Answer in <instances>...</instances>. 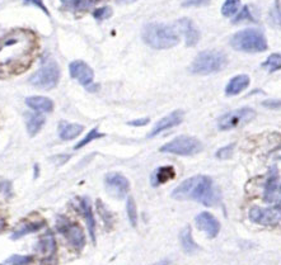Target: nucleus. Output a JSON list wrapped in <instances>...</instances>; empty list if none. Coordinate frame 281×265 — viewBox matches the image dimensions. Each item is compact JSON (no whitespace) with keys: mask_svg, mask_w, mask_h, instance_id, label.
I'll return each mask as SVG.
<instances>
[{"mask_svg":"<svg viewBox=\"0 0 281 265\" xmlns=\"http://www.w3.org/2000/svg\"><path fill=\"white\" fill-rule=\"evenodd\" d=\"M37 39L32 32L24 29L9 32L0 38V73L18 74L33 61Z\"/></svg>","mask_w":281,"mask_h":265,"instance_id":"1","label":"nucleus"},{"mask_svg":"<svg viewBox=\"0 0 281 265\" xmlns=\"http://www.w3.org/2000/svg\"><path fill=\"white\" fill-rule=\"evenodd\" d=\"M172 197L177 200H196L208 207L220 202V193L214 185L213 179L205 175L186 179L173 190Z\"/></svg>","mask_w":281,"mask_h":265,"instance_id":"2","label":"nucleus"},{"mask_svg":"<svg viewBox=\"0 0 281 265\" xmlns=\"http://www.w3.org/2000/svg\"><path fill=\"white\" fill-rule=\"evenodd\" d=\"M143 39L155 49L172 48L180 42V36L173 27L163 23H149L143 29Z\"/></svg>","mask_w":281,"mask_h":265,"instance_id":"3","label":"nucleus"},{"mask_svg":"<svg viewBox=\"0 0 281 265\" xmlns=\"http://www.w3.org/2000/svg\"><path fill=\"white\" fill-rule=\"evenodd\" d=\"M230 46L235 51L257 54V52H263L267 49V39L265 34L258 29L247 28L233 34L230 38Z\"/></svg>","mask_w":281,"mask_h":265,"instance_id":"4","label":"nucleus"},{"mask_svg":"<svg viewBox=\"0 0 281 265\" xmlns=\"http://www.w3.org/2000/svg\"><path fill=\"white\" fill-rule=\"evenodd\" d=\"M228 64V59L225 54L216 49L200 52L193 60L190 70L192 74L198 75H209V74L219 73L223 70Z\"/></svg>","mask_w":281,"mask_h":265,"instance_id":"5","label":"nucleus"},{"mask_svg":"<svg viewBox=\"0 0 281 265\" xmlns=\"http://www.w3.org/2000/svg\"><path fill=\"white\" fill-rule=\"evenodd\" d=\"M203 150V143L195 137L190 136H180V137L173 138L168 143L160 147L162 152L175 153L181 156H191L198 153Z\"/></svg>","mask_w":281,"mask_h":265,"instance_id":"6","label":"nucleus"},{"mask_svg":"<svg viewBox=\"0 0 281 265\" xmlns=\"http://www.w3.org/2000/svg\"><path fill=\"white\" fill-rule=\"evenodd\" d=\"M59 79H60V70L59 66L56 65L55 61H47L39 70H37L33 75L31 76L29 81L33 86L39 89H49L55 88L58 85Z\"/></svg>","mask_w":281,"mask_h":265,"instance_id":"7","label":"nucleus"},{"mask_svg":"<svg viewBox=\"0 0 281 265\" xmlns=\"http://www.w3.org/2000/svg\"><path fill=\"white\" fill-rule=\"evenodd\" d=\"M256 117V112L252 108H240V110L232 111L221 116L218 121V127L221 131H228L237 128L239 126H245L250 123Z\"/></svg>","mask_w":281,"mask_h":265,"instance_id":"8","label":"nucleus"},{"mask_svg":"<svg viewBox=\"0 0 281 265\" xmlns=\"http://www.w3.org/2000/svg\"><path fill=\"white\" fill-rule=\"evenodd\" d=\"M58 230L65 236L69 244L76 250L81 251L86 244V237H84L83 229L78 224H73L65 217H58Z\"/></svg>","mask_w":281,"mask_h":265,"instance_id":"9","label":"nucleus"},{"mask_svg":"<svg viewBox=\"0 0 281 265\" xmlns=\"http://www.w3.org/2000/svg\"><path fill=\"white\" fill-rule=\"evenodd\" d=\"M250 220L255 224L263 225V226H275L281 222V207L276 204L268 208H251Z\"/></svg>","mask_w":281,"mask_h":265,"instance_id":"10","label":"nucleus"},{"mask_svg":"<svg viewBox=\"0 0 281 265\" xmlns=\"http://www.w3.org/2000/svg\"><path fill=\"white\" fill-rule=\"evenodd\" d=\"M104 185H106V190L108 194L117 199H123L130 189V183H129L128 178L124 177L120 173H111L107 174L106 179H104Z\"/></svg>","mask_w":281,"mask_h":265,"instance_id":"11","label":"nucleus"},{"mask_svg":"<svg viewBox=\"0 0 281 265\" xmlns=\"http://www.w3.org/2000/svg\"><path fill=\"white\" fill-rule=\"evenodd\" d=\"M263 199L267 203H281V187H280V175L277 168L273 167L270 170V177L265 184V195Z\"/></svg>","mask_w":281,"mask_h":265,"instance_id":"12","label":"nucleus"},{"mask_svg":"<svg viewBox=\"0 0 281 265\" xmlns=\"http://www.w3.org/2000/svg\"><path fill=\"white\" fill-rule=\"evenodd\" d=\"M196 227L200 231L205 232L210 239L218 236L219 231H220V224L218 220L209 212H201L200 215H197L195 219Z\"/></svg>","mask_w":281,"mask_h":265,"instance_id":"13","label":"nucleus"},{"mask_svg":"<svg viewBox=\"0 0 281 265\" xmlns=\"http://www.w3.org/2000/svg\"><path fill=\"white\" fill-rule=\"evenodd\" d=\"M69 71H70V76L75 80H78L82 85L88 86L93 83L94 73L86 63L83 61H73L69 65Z\"/></svg>","mask_w":281,"mask_h":265,"instance_id":"14","label":"nucleus"},{"mask_svg":"<svg viewBox=\"0 0 281 265\" xmlns=\"http://www.w3.org/2000/svg\"><path fill=\"white\" fill-rule=\"evenodd\" d=\"M183 116H185V113H183L182 111H175V112H172L171 115L166 116V117L162 118L160 121L156 122V125L154 126L153 130L150 131L148 137L149 138L155 137V136H158L159 133H162L163 131L170 130V128L181 125L183 121Z\"/></svg>","mask_w":281,"mask_h":265,"instance_id":"15","label":"nucleus"},{"mask_svg":"<svg viewBox=\"0 0 281 265\" xmlns=\"http://www.w3.org/2000/svg\"><path fill=\"white\" fill-rule=\"evenodd\" d=\"M177 27L181 32L183 33L186 39V44L188 47H192L197 44L198 39H200V33H198L197 28L195 24L190 21L188 18H182L177 22Z\"/></svg>","mask_w":281,"mask_h":265,"instance_id":"16","label":"nucleus"},{"mask_svg":"<svg viewBox=\"0 0 281 265\" xmlns=\"http://www.w3.org/2000/svg\"><path fill=\"white\" fill-rule=\"evenodd\" d=\"M250 83H251V80H250V76L248 75L242 74V75L234 76V78H233L232 80L228 83L227 88H225V94H227V95H230V96L238 95V94H240L243 90H246V89L248 88Z\"/></svg>","mask_w":281,"mask_h":265,"instance_id":"17","label":"nucleus"},{"mask_svg":"<svg viewBox=\"0 0 281 265\" xmlns=\"http://www.w3.org/2000/svg\"><path fill=\"white\" fill-rule=\"evenodd\" d=\"M26 104L29 108L41 113H49L54 110V103L46 96H29L26 99Z\"/></svg>","mask_w":281,"mask_h":265,"instance_id":"18","label":"nucleus"},{"mask_svg":"<svg viewBox=\"0 0 281 265\" xmlns=\"http://www.w3.org/2000/svg\"><path fill=\"white\" fill-rule=\"evenodd\" d=\"M83 126L76 125V123H68L65 121L60 122L59 125V136L61 140L69 141L76 138L82 132H83Z\"/></svg>","mask_w":281,"mask_h":265,"instance_id":"19","label":"nucleus"},{"mask_svg":"<svg viewBox=\"0 0 281 265\" xmlns=\"http://www.w3.org/2000/svg\"><path fill=\"white\" fill-rule=\"evenodd\" d=\"M176 177V170L173 167H162L159 169H156L155 172L151 175V184L154 187L164 184V183L170 182V180L175 179Z\"/></svg>","mask_w":281,"mask_h":265,"instance_id":"20","label":"nucleus"},{"mask_svg":"<svg viewBox=\"0 0 281 265\" xmlns=\"http://www.w3.org/2000/svg\"><path fill=\"white\" fill-rule=\"evenodd\" d=\"M81 207H82V212H83V215H84V219H86V221H87V226H88L89 235H91L92 240H93V242H94L96 241V222H94V217H93V212H92L91 203L88 202L87 198L82 199Z\"/></svg>","mask_w":281,"mask_h":265,"instance_id":"21","label":"nucleus"},{"mask_svg":"<svg viewBox=\"0 0 281 265\" xmlns=\"http://www.w3.org/2000/svg\"><path fill=\"white\" fill-rule=\"evenodd\" d=\"M26 123L27 130L31 136H34L38 133V131L44 127L45 125V117L38 113H27L26 115Z\"/></svg>","mask_w":281,"mask_h":265,"instance_id":"22","label":"nucleus"},{"mask_svg":"<svg viewBox=\"0 0 281 265\" xmlns=\"http://www.w3.org/2000/svg\"><path fill=\"white\" fill-rule=\"evenodd\" d=\"M44 226V222L37 221V222H22L21 226L14 231V234L12 235V239H19V237L24 236V235H28L31 232L38 231L39 229H42Z\"/></svg>","mask_w":281,"mask_h":265,"instance_id":"23","label":"nucleus"},{"mask_svg":"<svg viewBox=\"0 0 281 265\" xmlns=\"http://www.w3.org/2000/svg\"><path fill=\"white\" fill-rule=\"evenodd\" d=\"M180 240H181V245H182L183 250L186 252H193L198 249L197 244L193 241L192 239V234H191V227L187 226L182 230V232L180 234Z\"/></svg>","mask_w":281,"mask_h":265,"instance_id":"24","label":"nucleus"},{"mask_svg":"<svg viewBox=\"0 0 281 265\" xmlns=\"http://www.w3.org/2000/svg\"><path fill=\"white\" fill-rule=\"evenodd\" d=\"M38 251L42 255H52L55 251V240L54 236L51 235H46L45 237H42V240L38 244Z\"/></svg>","mask_w":281,"mask_h":265,"instance_id":"25","label":"nucleus"},{"mask_svg":"<svg viewBox=\"0 0 281 265\" xmlns=\"http://www.w3.org/2000/svg\"><path fill=\"white\" fill-rule=\"evenodd\" d=\"M239 7H240V0H225V3L223 4L221 7V14L224 17H230L235 16L239 11Z\"/></svg>","mask_w":281,"mask_h":265,"instance_id":"26","label":"nucleus"},{"mask_svg":"<svg viewBox=\"0 0 281 265\" xmlns=\"http://www.w3.org/2000/svg\"><path fill=\"white\" fill-rule=\"evenodd\" d=\"M270 23L272 24L275 28L281 29V2L280 0H275L273 7L271 8Z\"/></svg>","mask_w":281,"mask_h":265,"instance_id":"27","label":"nucleus"},{"mask_svg":"<svg viewBox=\"0 0 281 265\" xmlns=\"http://www.w3.org/2000/svg\"><path fill=\"white\" fill-rule=\"evenodd\" d=\"M262 68L268 70L270 73H273L276 70L281 69V54H272L267 58V60L262 64Z\"/></svg>","mask_w":281,"mask_h":265,"instance_id":"28","label":"nucleus"},{"mask_svg":"<svg viewBox=\"0 0 281 265\" xmlns=\"http://www.w3.org/2000/svg\"><path fill=\"white\" fill-rule=\"evenodd\" d=\"M126 209H128V216L131 226L135 227L136 224H138V210H136L135 200L133 198H129L128 202H126Z\"/></svg>","mask_w":281,"mask_h":265,"instance_id":"29","label":"nucleus"},{"mask_svg":"<svg viewBox=\"0 0 281 265\" xmlns=\"http://www.w3.org/2000/svg\"><path fill=\"white\" fill-rule=\"evenodd\" d=\"M102 137H104L103 133H99L97 128H93V130H92L91 132H89L88 135H87V137L83 138V140H82L81 142H79L78 145L75 146V148H76V150H78V148H81V147H83V146L88 145V143L92 142V141H93V140H97V138H102Z\"/></svg>","mask_w":281,"mask_h":265,"instance_id":"30","label":"nucleus"},{"mask_svg":"<svg viewBox=\"0 0 281 265\" xmlns=\"http://www.w3.org/2000/svg\"><path fill=\"white\" fill-rule=\"evenodd\" d=\"M233 150H234V143L219 148L218 152H216V157L220 158V160H227V158H229L232 156Z\"/></svg>","mask_w":281,"mask_h":265,"instance_id":"31","label":"nucleus"},{"mask_svg":"<svg viewBox=\"0 0 281 265\" xmlns=\"http://www.w3.org/2000/svg\"><path fill=\"white\" fill-rule=\"evenodd\" d=\"M112 16V11L109 7H103V8H99L97 11H94L93 17L98 21H103V19L109 18Z\"/></svg>","mask_w":281,"mask_h":265,"instance_id":"32","label":"nucleus"},{"mask_svg":"<svg viewBox=\"0 0 281 265\" xmlns=\"http://www.w3.org/2000/svg\"><path fill=\"white\" fill-rule=\"evenodd\" d=\"M31 257L29 256H21V255H13V256L9 257L7 260V264H29L31 261Z\"/></svg>","mask_w":281,"mask_h":265,"instance_id":"33","label":"nucleus"},{"mask_svg":"<svg viewBox=\"0 0 281 265\" xmlns=\"http://www.w3.org/2000/svg\"><path fill=\"white\" fill-rule=\"evenodd\" d=\"M65 6L71 7V8H76V9H82L86 8L87 6H89L88 3L86 4L87 0H61Z\"/></svg>","mask_w":281,"mask_h":265,"instance_id":"34","label":"nucleus"},{"mask_svg":"<svg viewBox=\"0 0 281 265\" xmlns=\"http://www.w3.org/2000/svg\"><path fill=\"white\" fill-rule=\"evenodd\" d=\"M262 105L268 110H281V99H268L263 101Z\"/></svg>","mask_w":281,"mask_h":265,"instance_id":"35","label":"nucleus"},{"mask_svg":"<svg viewBox=\"0 0 281 265\" xmlns=\"http://www.w3.org/2000/svg\"><path fill=\"white\" fill-rule=\"evenodd\" d=\"M210 0H183V7H204L208 6Z\"/></svg>","mask_w":281,"mask_h":265,"instance_id":"36","label":"nucleus"},{"mask_svg":"<svg viewBox=\"0 0 281 265\" xmlns=\"http://www.w3.org/2000/svg\"><path fill=\"white\" fill-rule=\"evenodd\" d=\"M246 19H253L252 16H251V12L250 9H248V7H245V8L242 9V12H240L237 16V18L234 19V23H239V22L246 21Z\"/></svg>","mask_w":281,"mask_h":265,"instance_id":"37","label":"nucleus"},{"mask_svg":"<svg viewBox=\"0 0 281 265\" xmlns=\"http://www.w3.org/2000/svg\"><path fill=\"white\" fill-rule=\"evenodd\" d=\"M97 208H98L102 219H104L107 221V224H109V222H111V214H107L106 207H104V205H102L101 200H97Z\"/></svg>","mask_w":281,"mask_h":265,"instance_id":"38","label":"nucleus"},{"mask_svg":"<svg viewBox=\"0 0 281 265\" xmlns=\"http://www.w3.org/2000/svg\"><path fill=\"white\" fill-rule=\"evenodd\" d=\"M27 4H32V6H36L38 7L39 9H42V11L45 12L46 14H49V11L46 9V7H45V4L42 3V0H24Z\"/></svg>","mask_w":281,"mask_h":265,"instance_id":"39","label":"nucleus"},{"mask_svg":"<svg viewBox=\"0 0 281 265\" xmlns=\"http://www.w3.org/2000/svg\"><path fill=\"white\" fill-rule=\"evenodd\" d=\"M149 118H140V120H135V121H131V122H129L128 125L130 126H134V127H141V126H145L149 123Z\"/></svg>","mask_w":281,"mask_h":265,"instance_id":"40","label":"nucleus"},{"mask_svg":"<svg viewBox=\"0 0 281 265\" xmlns=\"http://www.w3.org/2000/svg\"><path fill=\"white\" fill-rule=\"evenodd\" d=\"M273 157L277 158V160H281V147L273 151Z\"/></svg>","mask_w":281,"mask_h":265,"instance_id":"41","label":"nucleus"},{"mask_svg":"<svg viewBox=\"0 0 281 265\" xmlns=\"http://www.w3.org/2000/svg\"><path fill=\"white\" fill-rule=\"evenodd\" d=\"M4 225H6V222H4V220L2 219V217H0V229H3Z\"/></svg>","mask_w":281,"mask_h":265,"instance_id":"42","label":"nucleus"}]
</instances>
